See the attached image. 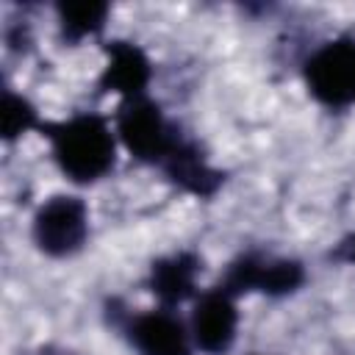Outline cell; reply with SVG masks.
I'll list each match as a JSON object with an SVG mask.
<instances>
[{"label": "cell", "instance_id": "obj_11", "mask_svg": "<svg viewBox=\"0 0 355 355\" xmlns=\"http://www.w3.org/2000/svg\"><path fill=\"white\" fill-rule=\"evenodd\" d=\"M42 116H39V108L22 94L17 92L14 86H3V94H0V139L6 144H14L19 141L25 133H39L42 128Z\"/></svg>", "mask_w": 355, "mask_h": 355}, {"label": "cell", "instance_id": "obj_1", "mask_svg": "<svg viewBox=\"0 0 355 355\" xmlns=\"http://www.w3.org/2000/svg\"><path fill=\"white\" fill-rule=\"evenodd\" d=\"M39 136L47 139L55 169L72 186H94L116 169L119 139L111 116L100 111H75L64 119H44Z\"/></svg>", "mask_w": 355, "mask_h": 355}, {"label": "cell", "instance_id": "obj_5", "mask_svg": "<svg viewBox=\"0 0 355 355\" xmlns=\"http://www.w3.org/2000/svg\"><path fill=\"white\" fill-rule=\"evenodd\" d=\"M92 239V211L80 194L58 191L42 200L31 216V241L50 261H69Z\"/></svg>", "mask_w": 355, "mask_h": 355}, {"label": "cell", "instance_id": "obj_6", "mask_svg": "<svg viewBox=\"0 0 355 355\" xmlns=\"http://www.w3.org/2000/svg\"><path fill=\"white\" fill-rule=\"evenodd\" d=\"M302 83L313 103L327 111L355 108V36L338 33L316 44L302 67Z\"/></svg>", "mask_w": 355, "mask_h": 355}, {"label": "cell", "instance_id": "obj_3", "mask_svg": "<svg viewBox=\"0 0 355 355\" xmlns=\"http://www.w3.org/2000/svg\"><path fill=\"white\" fill-rule=\"evenodd\" d=\"M103 319L125 338L133 355H197L189 322L172 308L155 305L150 311H130L119 297H108L103 302Z\"/></svg>", "mask_w": 355, "mask_h": 355}, {"label": "cell", "instance_id": "obj_12", "mask_svg": "<svg viewBox=\"0 0 355 355\" xmlns=\"http://www.w3.org/2000/svg\"><path fill=\"white\" fill-rule=\"evenodd\" d=\"M330 258H333V261H341V263H352V266H355V233L344 236V239L336 244V250H330Z\"/></svg>", "mask_w": 355, "mask_h": 355}, {"label": "cell", "instance_id": "obj_13", "mask_svg": "<svg viewBox=\"0 0 355 355\" xmlns=\"http://www.w3.org/2000/svg\"><path fill=\"white\" fill-rule=\"evenodd\" d=\"M28 355H80L69 347H61V344H39L36 349H31Z\"/></svg>", "mask_w": 355, "mask_h": 355}, {"label": "cell", "instance_id": "obj_7", "mask_svg": "<svg viewBox=\"0 0 355 355\" xmlns=\"http://www.w3.org/2000/svg\"><path fill=\"white\" fill-rule=\"evenodd\" d=\"M239 300L216 283L202 288L191 302L189 333L200 355H230L239 338Z\"/></svg>", "mask_w": 355, "mask_h": 355}, {"label": "cell", "instance_id": "obj_4", "mask_svg": "<svg viewBox=\"0 0 355 355\" xmlns=\"http://www.w3.org/2000/svg\"><path fill=\"white\" fill-rule=\"evenodd\" d=\"M308 283V269L294 255H277L269 250H241L227 261L216 286L236 300L261 294L269 300H283L297 294Z\"/></svg>", "mask_w": 355, "mask_h": 355}, {"label": "cell", "instance_id": "obj_2", "mask_svg": "<svg viewBox=\"0 0 355 355\" xmlns=\"http://www.w3.org/2000/svg\"><path fill=\"white\" fill-rule=\"evenodd\" d=\"M111 122H114L119 147L133 161L153 166L158 172L191 136L178 119L166 114V108L153 94L119 100Z\"/></svg>", "mask_w": 355, "mask_h": 355}, {"label": "cell", "instance_id": "obj_10", "mask_svg": "<svg viewBox=\"0 0 355 355\" xmlns=\"http://www.w3.org/2000/svg\"><path fill=\"white\" fill-rule=\"evenodd\" d=\"M111 17L108 3H55L58 42L64 47H78L89 39H100Z\"/></svg>", "mask_w": 355, "mask_h": 355}, {"label": "cell", "instance_id": "obj_9", "mask_svg": "<svg viewBox=\"0 0 355 355\" xmlns=\"http://www.w3.org/2000/svg\"><path fill=\"white\" fill-rule=\"evenodd\" d=\"M202 272V255L197 250H172L150 261L144 275V288L155 297L161 308L178 311L183 302H194L202 288H197Z\"/></svg>", "mask_w": 355, "mask_h": 355}, {"label": "cell", "instance_id": "obj_8", "mask_svg": "<svg viewBox=\"0 0 355 355\" xmlns=\"http://www.w3.org/2000/svg\"><path fill=\"white\" fill-rule=\"evenodd\" d=\"M155 67L147 50L133 39H105L103 42V67L94 80L97 94H116L119 100L150 94Z\"/></svg>", "mask_w": 355, "mask_h": 355}]
</instances>
